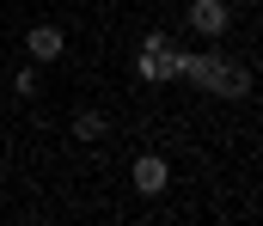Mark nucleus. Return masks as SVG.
Segmentation results:
<instances>
[{
    "label": "nucleus",
    "mask_w": 263,
    "mask_h": 226,
    "mask_svg": "<svg viewBox=\"0 0 263 226\" xmlns=\"http://www.w3.org/2000/svg\"><path fill=\"white\" fill-rule=\"evenodd\" d=\"M178 79H196L202 92H214V98H245V92H251V74L233 68V61H220V49L184 55V74H178Z\"/></svg>",
    "instance_id": "obj_1"
},
{
    "label": "nucleus",
    "mask_w": 263,
    "mask_h": 226,
    "mask_svg": "<svg viewBox=\"0 0 263 226\" xmlns=\"http://www.w3.org/2000/svg\"><path fill=\"white\" fill-rule=\"evenodd\" d=\"M178 74H184V55H172L165 37H147V49H141V79H178Z\"/></svg>",
    "instance_id": "obj_2"
},
{
    "label": "nucleus",
    "mask_w": 263,
    "mask_h": 226,
    "mask_svg": "<svg viewBox=\"0 0 263 226\" xmlns=\"http://www.w3.org/2000/svg\"><path fill=\"white\" fill-rule=\"evenodd\" d=\"M190 31L220 37V31H227V0H196V6H190Z\"/></svg>",
    "instance_id": "obj_3"
},
{
    "label": "nucleus",
    "mask_w": 263,
    "mask_h": 226,
    "mask_svg": "<svg viewBox=\"0 0 263 226\" xmlns=\"http://www.w3.org/2000/svg\"><path fill=\"white\" fill-rule=\"evenodd\" d=\"M165 177H172V171H165V159H159V153L135 159V190H141V196H159V190H165Z\"/></svg>",
    "instance_id": "obj_4"
},
{
    "label": "nucleus",
    "mask_w": 263,
    "mask_h": 226,
    "mask_svg": "<svg viewBox=\"0 0 263 226\" xmlns=\"http://www.w3.org/2000/svg\"><path fill=\"white\" fill-rule=\"evenodd\" d=\"M25 43H31V55H37V61H55V55H62V31H55V25H37Z\"/></svg>",
    "instance_id": "obj_5"
},
{
    "label": "nucleus",
    "mask_w": 263,
    "mask_h": 226,
    "mask_svg": "<svg viewBox=\"0 0 263 226\" xmlns=\"http://www.w3.org/2000/svg\"><path fill=\"white\" fill-rule=\"evenodd\" d=\"M73 135H80V141H98V135H104V116H98V110H80V116H73Z\"/></svg>",
    "instance_id": "obj_6"
}]
</instances>
